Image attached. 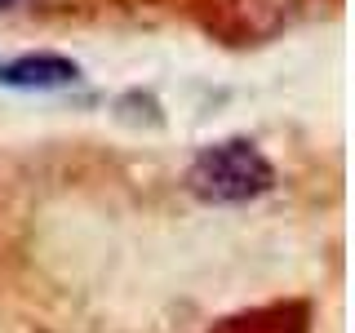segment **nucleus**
Listing matches in <instances>:
<instances>
[{
  "mask_svg": "<svg viewBox=\"0 0 355 333\" xmlns=\"http://www.w3.org/2000/svg\"><path fill=\"white\" fill-rule=\"evenodd\" d=\"M80 80V67L62 53H22L0 67V85L9 89H67Z\"/></svg>",
  "mask_w": 355,
  "mask_h": 333,
  "instance_id": "2",
  "label": "nucleus"
},
{
  "mask_svg": "<svg viewBox=\"0 0 355 333\" xmlns=\"http://www.w3.org/2000/svg\"><path fill=\"white\" fill-rule=\"evenodd\" d=\"M9 5H14V0H0V9H9Z\"/></svg>",
  "mask_w": 355,
  "mask_h": 333,
  "instance_id": "3",
  "label": "nucleus"
},
{
  "mask_svg": "<svg viewBox=\"0 0 355 333\" xmlns=\"http://www.w3.org/2000/svg\"><path fill=\"white\" fill-rule=\"evenodd\" d=\"M271 187H275V169L258 151V142L249 138L209 142L187 169V191L205 205H244V200L266 196Z\"/></svg>",
  "mask_w": 355,
  "mask_h": 333,
  "instance_id": "1",
  "label": "nucleus"
}]
</instances>
